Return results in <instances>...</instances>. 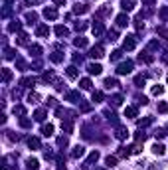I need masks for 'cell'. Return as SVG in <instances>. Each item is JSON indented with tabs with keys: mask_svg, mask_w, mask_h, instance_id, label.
<instances>
[{
	"mask_svg": "<svg viewBox=\"0 0 168 170\" xmlns=\"http://www.w3.org/2000/svg\"><path fill=\"white\" fill-rule=\"evenodd\" d=\"M20 125H22V127H30V121H28V119H20Z\"/></svg>",
	"mask_w": 168,
	"mask_h": 170,
	"instance_id": "cell-40",
	"label": "cell"
},
{
	"mask_svg": "<svg viewBox=\"0 0 168 170\" xmlns=\"http://www.w3.org/2000/svg\"><path fill=\"white\" fill-rule=\"evenodd\" d=\"M119 58H121V52H119V50H117V52H113V55H111V59H113V61H117Z\"/></svg>",
	"mask_w": 168,
	"mask_h": 170,
	"instance_id": "cell-36",
	"label": "cell"
},
{
	"mask_svg": "<svg viewBox=\"0 0 168 170\" xmlns=\"http://www.w3.org/2000/svg\"><path fill=\"white\" fill-rule=\"evenodd\" d=\"M109 40H111V42H113V40H117V32H115V30H113V32H109Z\"/></svg>",
	"mask_w": 168,
	"mask_h": 170,
	"instance_id": "cell-41",
	"label": "cell"
},
{
	"mask_svg": "<svg viewBox=\"0 0 168 170\" xmlns=\"http://www.w3.org/2000/svg\"><path fill=\"white\" fill-rule=\"evenodd\" d=\"M73 12L75 14H83V12H87V6H85V4H75V6H73Z\"/></svg>",
	"mask_w": 168,
	"mask_h": 170,
	"instance_id": "cell-14",
	"label": "cell"
},
{
	"mask_svg": "<svg viewBox=\"0 0 168 170\" xmlns=\"http://www.w3.org/2000/svg\"><path fill=\"white\" fill-rule=\"evenodd\" d=\"M18 28H20V24H18V22H16V24H10V28H8V30H10V32H16Z\"/></svg>",
	"mask_w": 168,
	"mask_h": 170,
	"instance_id": "cell-37",
	"label": "cell"
},
{
	"mask_svg": "<svg viewBox=\"0 0 168 170\" xmlns=\"http://www.w3.org/2000/svg\"><path fill=\"white\" fill-rule=\"evenodd\" d=\"M129 22H131V20H129V16H127V14H119V16H117V24H119L121 28L127 26Z\"/></svg>",
	"mask_w": 168,
	"mask_h": 170,
	"instance_id": "cell-5",
	"label": "cell"
},
{
	"mask_svg": "<svg viewBox=\"0 0 168 170\" xmlns=\"http://www.w3.org/2000/svg\"><path fill=\"white\" fill-rule=\"evenodd\" d=\"M24 107H14V115H24Z\"/></svg>",
	"mask_w": 168,
	"mask_h": 170,
	"instance_id": "cell-34",
	"label": "cell"
},
{
	"mask_svg": "<svg viewBox=\"0 0 168 170\" xmlns=\"http://www.w3.org/2000/svg\"><path fill=\"white\" fill-rule=\"evenodd\" d=\"M42 133H44V137H52L53 135V125H44V127H42Z\"/></svg>",
	"mask_w": 168,
	"mask_h": 170,
	"instance_id": "cell-7",
	"label": "cell"
},
{
	"mask_svg": "<svg viewBox=\"0 0 168 170\" xmlns=\"http://www.w3.org/2000/svg\"><path fill=\"white\" fill-rule=\"evenodd\" d=\"M152 151H154V154H164V146L162 144H154Z\"/></svg>",
	"mask_w": 168,
	"mask_h": 170,
	"instance_id": "cell-24",
	"label": "cell"
},
{
	"mask_svg": "<svg viewBox=\"0 0 168 170\" xmlns=\"http://www.w3.org/2000/svg\"><path fill=\"white\" fill-rule=\"evenodd\" d=\"M87 69H89L91 75H99V73L103 71V67L99 66V63H89V66H87Z\"/></svg>",
	"mask_w": 168,
	"mask_h": 170,
	"instance_id": "cell-3",
	"label": "cell"
},
{
	"mask_svg": "<svg viewBox=\"0 0 168 170\" xmlns=\"http://www.w3.org/2000/svg\"><path fill=\"white\" fill-rule=\"evenodd\" d=\"M34 119H36V121H44V119H45V111H44V109H40V111H36V115H34Z\"/></svg>",
	"mask_w": 168,
	"mask_h": 170,
	"instance_id": "cell-18",
	"label": "cell"
},
{
	"mask_svg": "<svg viewBox=\"0 0 168 170\" xmlns=\"http://www.w3.org/2000/svg\"><path fill=\"white\" fill-rule=\"evenodd\" d=\"M53 2H56V4H59V6H61V4H65L63 0H53Z\"/></svg>",
	"mask_w": 168,
	"mask_h": 170,
	"instance_id": "cell-43",
	"label": "cell"
},
{
	"mask_svg": "<svg viewBox=\"0 0 168 170\" xmlns=\"http://www.w3.org/2000/svg\"><path fill=\"white\" fill-rule=\"evenodd\" d=\"M125 117H136V109L135 107H127L125 109Z\"/></svg>",
	"mask_w": 168,
	"mask_h": 170,
	"instance_id": "cell-17",
	"label": "cell"
},
{
	"mask_svg": "<svg viewBox=\"0 0 168 170\" xmlns=\"http://www.w3.org/2000/svg\"><path fill=\"white\" fill-rule=\"evenodd\" d=\"M28 101H30V103H38L40 95H38V93H30V95H28Z\"/></svg>",
	"mask_w": 168,
	"mask_h": 170,
	"instance_id": "cell-23",
	"label": "cell"
},
{
	"mask_svg": "<svg viewBox=\"0 0 168 170\" xmlns=\"http://www.w3.org/2000/svg\"><path fill=\"white\" fill-rule=\"evenodd\" d=\"M162 59H164V61H166V63H168V52L164 53V55H162Z\"/></svg>",
	"mask_w": 168,
	"mask_h": 170,
	"instance_id": "cell-42",
	"label": "cell"
},
{
	"mask_svg": "<svg viewBox=\"0 0 168 170\" xmlns=\"http://www.w3.org/2000/svg\"><path fill=\"white\" fill-rule=\"evenodd\" d=\"M30 53H34V55H40V53H42V48H40V46H30Z\"/></svg>",
	"mask_w": 168,
	"mask_h": 170,
	"instance_id": "cell-26",
	"label": "cell"
},
{
	"mask_svg": "<svg viewBox=\"0 0 168 170\" xmlns=\"http://www.w3.org/2000/svg\"><path fill=\"white\" fill-rule=\"evenodd\" d=\"M56 34H58V36H67V28L65 26H58L56 28Z\"/></svg>",
	"mask_w": 168,
	"mask_h": 170,
	"instance_id": "cell-22",
	"label": "cell"
},
{
	"mask_svg": "<svg viewBox=\"0 0 168 170\" xmlns=\"http://www.w3.org/2000/svg\"><path fill=\"white\" fill-rule=\"evenodd\" d=\"M14 58V50H6V59H12Z\"/></svg>",
	"mask_w": 168,
	"mask_h": 170,
	"instance_id": "cell-39",
	"label": "cell"
},
{
	"mask_svg": "<svg viewBox=\"0 0 168 170\" xmlns=\"http://www.w3.org/2000/svg\"><path fill=\"white\" fill-rule=\"evenodd\" d=\"M135 83L138 85V87H142V85H144V77H142V75H136V77H135Z\"/></svg>",
	"mask_w": 168,
	"mask_h": 170,
	"instance_id": "cell-29",
	"label": "cell"
},
{
	"mask_svg": "<svg viewBox=\"0 0 168 170\" xmlns=\"http://www.w3.org/2000/svg\"><path fill=\"white\" fill-rule=\"evenodd\" d=\"M85 154V148L83 146H75V148H73V152H71V156L73 158H79V156H83Z\"/></svg>",
	"mask_w": 168,
	"mask_h": 170,
	"instance_id": "cell-8",
	"label": "cell"
},
{
	"mask_svg": "<svg viewBox=\"0 0 168 170\" xmlns=\"http://www.w3.org/2000/svg\"><path fill=\"white\" fill-rule=\"evenodd\" d=\"M26 20L30 22V24H32V22H36V20H38V16H36L34 12H28V14H26Z\"/></svg>",
	"mask_w": 168,
	"mask_h": 170,
	"instance_id": "cell-27",
	"label": "cell"
},
{
	"mask_svg": "<svg viewBox=\"0 0 168 170\" xmlns=\"http://www.w3.org/2000/svg\"><path fill=\"white\" fill-rule=\"evenodd\" d=\"M52 61H61V55H59V53L56 52V53L52 55Z\"/></svg>",
	"mask_w": 168,
	"mask_h": 170,
	"instance_id": "cell-38",
	"label": "cell"
},
{
	"mask_svg": "<svg viewBox=\"0 0 168 170\" xmlns=\"http://www.w3.org/2000/svg\"><path fill=\"white\" fill-rule=\"evenodd\" d=\"M101 99H103V93H101V91H95V93H93V101H95V103H99Z\"/></svg>",
	"mask_w": 168,
	"mask_h": 170,
	"instance_id": "cell-28",
	"label": "cell"
},
{
	"mask_svg": "<svg viewBox=\"0 0 168 170\" xmlns=\"http://www.w3.org/2000/svg\"><path fill=\"white\" fill-rule=\"evenodd\" d=\"M146 125H150V119H141L138 121V127H146Z\"/></svg>",
	"mask_w": 168,
	"mask_h": 170,
	"instance_id": "cell-35",
	"label": "cell"
},
{
	"mask_svg": "<svg viewBox=\"0 0 168 170\" xmlns=\"http://www.w3.org/2000/svg\"><path fill=\"white\" fill-rule=\"evenodd\" d=\"M28 144H30V148H32V151H38V148H40V140H38L36 137L30 138V140H28Z\"/></svg>",
	"mask_w": 168,
	"mask_h": 170,
	"instance_id": "cell-12",
	"label": "cell"
},
{
	"mask_svg": "<svg viewBox=\"0 0 168 170\" xmlns=\"http://www.w3.org/2000/svg\"><path fill=\"white\" fill-rule=\"evenodd\" d=\"M36 34H38V36H42V38H44V36H50V28H48V26H40Z\"/></svg>",
	"mask_w": 168,
	"mask_h": 170,
	"instance_id": "cell-15",
	"label": "cell"
},
{
	"mask_svg": "<svg viewBox=\"0 0 168 170\" xmlns=\"http://www.w3.org/2000/svg\"><path fill=\"white\" fill-rule=\"evenodd\" d=\"M79 85H81V89H91V79H81Z\"/></svg>",
	"mask_w": 168,
	"mask_h": 170,
	"instance_id": "cell-19",
	"label": "cell"
},
{
	"mask_svg": "<svg viewBox=\"0 0 168 170\" xmlns=\"http://www.w3.org/2000/svg\"><path fill=\"white\" fill-rule=\"evenodd\" d=\"M44 16H45L48 20H56V18H58V12H56L53 8H45V10H44Z\"/></svg>",
	"mask_w": 168,
	"mask_h": 170,
	"instance_id": "cell-6",
	"label": "cell"
},
{
	"mask_svg": "<svg viewBox=\"0 0 168 170\" xmlns=\"http://www.w3.org/2000/svg\"><path fill=\"white\" fill-rule=\"evenodd\" d=\"M91 58H103V46H95V48H91V52H89Z\"/></svg>",
	"mask_w": 168,
	"mask_h": 170,
	"instance_id": "cell-2",
	"label": "cell"
},
{
	"mask_svg": "<svg viewBox=\"0 0 168 170\" xmlns=\"http://www.w3.org/2000/svg\"><path fill=\"white\" fill-rule=\"evenodd\" d=\"M111 101H113V105H121V103H123V97H121V95H115Z\"/></svg>",
	"mask_w": 168,
	"mask_h": 170,
	"instance_id": "cell-31",
	"label": "cell"
},
{
	"mask_svg": "<svg viewBox=\"0 0 168 170\" xmlns=\"http://www.w3.org/2000/svg\"><path fill=\"white\" fill-rule=\"evenodd\" d=\"M121 6H123V10H133L135 8V4H133V0H121Z\"/></svg>",
	"mask_w": 168,
	"mask_h": 170,
	"instance_id": "cell-9",
	"label": "cell"
},
{
	"mask_svg": "<svg viewBox=\"0 0 168 170\" xmlns=\"http://www.w3.org/2000/svg\"><path fill=\"white\" fill-rule=\"evenodd\" d=\"M28 168H30V170H38L40 168V162L36 160V158H30V160H28Z\"/></svg>",
	"mask_w": 168,
	"mask_h": 170,
	"instance_id": "cell-13",
	"label": "cell"
},
{
	"mask_svg": "<svg viewBox=\"0 0 168 170\" xmlns=\"http://www.w3.org/2000/svg\"><path fill=\"white\" fill-rule=\"evenodd\" d=\"M2 75H4V81H8L12 73H10V69H6V67H4V69H2Z\"/></svg>",
	"mask_w": 168,
	"mask_h": 170,
	"instance_id": "cell-33",
	"label": "cell"
},
{
	"mask_svg": "<svg viewBox=\"0 0 168 170\" xmlns=\"http://www.w3.org/2000/svg\"><path fill=\"white\" fill-rule=\"evenodd\" d=\"M162 93H164V87H162V85H154V87H152V95H162Z\"/></svg>",
	"mask_w": 168,
	"mask_h": 170,
	"instance_id": "cell-20",
	"label": "cell"
},
{
	"mask_svg": "<svg viewBox=\"0 0 168 170\" xmlns=\"http://www.w3.org/2000/svg\"><path fill=\"white\" fill-rule=\"evenodd\" d=\"M117 164V158L115 156H107V166H115Z\"/></svg>",
	"mask_w": 168,
	"mask_h": 170,
	"instance_id": "cell-32",
	"label": "cell"
},
{
	"mask_svg": "<svg viewBox=\"0 0 168 170\" xmlns=\"http://www.w3.org/2000/svg\"><path fill=\"white\" fill-rule=\"evenodd\" d=\"M117 85H119V83H117V79H105V87H109V89H111V87H117Z\"/></svg>",
	"mask_w": 168,
	"mask_h": 170,
	"instance_id": "cell-21",
	"label": "cell"
},
{
	"mask_svg": "<svg viewBox=\"0 0 168 170\" xmlns=\"http://www.w3.org/2000/svg\"><path fill=\"white\" fill-rule=\"evenodd\" d=\"M166 81H168V77H166Z\"/></svg>",
	"mask_w": 168,
	"mask_h": 170,
	"instance_id": "cell-45",
	"label": "cell"
},
{
	"mask_svg": "<svg viewBox=\"0 0 168 170\" xmlns=\"http://www.w3.org/2000/svg\"><path fill=\"white\" fill-rule=\"evenodd\" d=\"M158 111L160 113H168V103H158Z\"/></svg>",
	"mask_w": 168,
	"mask_h": 170,
	"instance_id": "cell-30",
	"label": "cell"
},
{
	"mask_svg": "<svg viewBox=\"0 0 168 170\" xmlns=\"http://www.w3.org/2000/svg\"><path fill=\"white\" fill-rule=\"evenodd\" d=\"M142 2H146V4H152V2H154V0H142Z\"/></svg>",
	"mask_w": 168,
	"mask_h": 170,
	"instance_id": "cell-44",
	"label": "cell"
},
{
	"mask_svg": "<svg viewBox=\"0 0 168 170\" xmlns=\"http://www.w3.org/2000/svg\"><path fill=\"white\" fill-rule=\"evenodd\" d=\"M91 30H93V34H95V36H101V34H103V24H101V22H97V24H93V28H91Z\"/></svg>",
	"mask_w": 168,
	"mask_h": 170,
	"instance_id": "cell-10",
	"label": "cell"
},
{
	"mask_svg": "<svg viewBox=\"0 0 168 170\" xmlns=\"http://www.w3.org/2000/svg\"><path fill=\"white\" fill-rule=\"evenodd\" d=\"M131 69H133V61H125V63H121L117 67V73L125 75V73H131Z\"/></svg>",
	"mask_w": 168,
	"mask_h": 170,
	"instance_id": "cell-1",
	"label": "cell"
},
{
	"mask_svg": "<svg viewBox=\"0 0 168 170\" xmlns=\"http://www.w3.org/2000/svg\"><path fill=\"white\" fill-rule=\"evenodd\" d=\"M67 77H71V79H75L77 77V67H67Z\"/></svg>",
	"mask_w": 168,
	"mask_h": 170,
	"instance_id": "cell-16",
	"label": "cell"
},
{
	"mask_svg": "<svg viewBox=\"0 0 168 170\" xmlns=\"http://www.w3.org/2000/svg\"><path fill=\"white\" fill-rule=\"evenodd\" d=\"M75 46H77V48H85V46H87V40H85V38H77V40H75Z\"/></svg>",
	"mask_w": 168,
	"mask_h": 170,
	"instance_id": "cell-25",
	"label": "cell"
},
{
	"mask_svg": "<svg viewBox=\"0 0 168 170\" xmlns=\"http://www.w3.org/2000/svg\"><path fill=\"white\" fill-rule=\"evenodd\" d=\"M127 137H129V131L125 127H119L117 129V138H127Z\"/></svg>",
	"mask_w": 168,
	"mask_h": 170,
	"instance_id": "cell-11",
	"label": "cell"
},
{
	"mask_svg": "<svg viewBox=\"0 0 168 170\" xmlns=\"http://www.w3.org/2000/svg\"><path fill=\"white\" fill-rule=\"evenodd\" d=\"M136 44V38L135 36H127V40H125V50H133Z\"/></svg>",
	"mask_w": 168,
	"mask_h": 170,
	"instance_id": "cell-4",
	"label": "cell"
}]
</instances>
